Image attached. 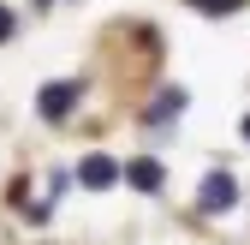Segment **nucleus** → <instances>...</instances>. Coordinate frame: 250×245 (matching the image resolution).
I'll use <instances>...</instances> for the list:
<instances>
[{
    "label": "nucleus",
    "mask_w": 250,
    "mask_h": 245,
    "mask_svg": "<svg viewBox=\"0 0 250 245\" xmlns=\"http://www.w3.org/2000/svg\"><path fill=\"white\" fill-rule=\"evenodd\" d=\"M191 6H197V12H208V18H227V12H238V6H244V0H191Z\"/></svg>",
    "instance_id": "nucleus-5"
},
{
    "label": "nucleus",
    "mask_w": 250,
    "mask_h": 245,
    "mask_svg": "<svg viewBox=\"0 0 250 245\" xmlns=\"http://www.w3.org/2000/svg\"><path fill=\"white\" fill-rule=\"evenodd\" d=\"M125 179H131L137 192H161V179H167V173H161V162H149V156H143V162L125 168Z\"/></svg>",
    "instance_id": "nucleus-4"
},
{
    "label": "nucleus",
    "mask_w": 250,
    "mask_h": 245,
    "mask_svg": "<svg viewBox=\"0 0 250 245\" xmlns=\"http://www.w3.org/2000/svg\"><path fill=\"white\" fill-rule=\"evenodd\" d=\"M72 108H78V84H60V78H54V84H42V90H36V114L48 120V126H60Z\"/></svg>",
    "instance_id": "nucleus-1"
},
{
    "label": "nucleus",
    "mask_w": 250,
    "mask_h": 245,
    "mask_svg": "<svg viewBox=\"0 0 250 245\" xmlns=\"http://www.w3.org/2000/svg\"><path fill=\"white\" fill-rule=\"evenodd\" d=\"M12 24H18V18H12V6H0V42L12 36Z\"/></svg>",
    "instance_id": "nucleus-6"
},
{
    "label": "nucleus",
    "mask_w": 250,
    "mask_h": 245,
    "mask_svg": "<svg viewBox=\"0 0 250 245\" xmlns=\"http://www.w3.org/2000/svg\"><path fill=\"white\" fill-rule=\"evenodd\" d=\"M238 132H244V144H250V114H244V126H238Z\"/></svg>",
    "instance_id": "nucleus-7"
},
{
    "label": "nucleus",
    "mask_w": 250,
    "mask_h": 245,
    "mask_svg": "<svg viewBox=\"0 0 250 245\" xmlns=\"http://www.w3.org/2000/svg\"><path fill=\"white\" fill-rule=\"evenodd\" d=\"M42 6H54V0H42Z\"/></svg>",
    "instance_id": "nucleus-8"
},
{
    "label": "nucleus",
    "mask_w": 250,
    "mask_h": 245,
    "mask_svg": "<svg viewBox=\"0 0 250 245\" xmlns=\"http://www.w3.org/2000/svg\"><path fill=\"white\" fill-rule=\"evenodd\" d=\"M78 179H83L89 192H107L113 179H119V168H113L107 156H83V162H78Z\"/></svg>",
    "instance_id": "nucleus-3"
},
{
    "label": "nucleus",
    "mask_w": 250,
    "mask_h": 245,
    "mask_svg": "<svg viewBox=\"0 0 250 245\" xmlns=\"http://www.w3.org/2000/svg\"><path fill=\"white\" fill-rule=\"evenodd\" d=\"M197 203L208 209V216H227V209L238 203V186H232V173H227V168H214V173L203 179V192H197Z\"/></svg>",
    "instance_id": "nucleus-2"
}]
</instances>
